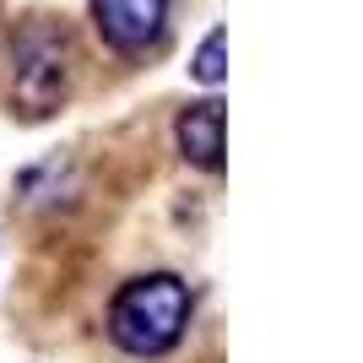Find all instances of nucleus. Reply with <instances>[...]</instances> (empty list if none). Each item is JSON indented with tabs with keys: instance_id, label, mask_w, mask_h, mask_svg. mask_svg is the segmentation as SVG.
<instances>
[{
	"instance_id": "f257e3e1",
	"label": "nucleus",
	"mask_w": 363,
	"mask_h": 363,
	"mask_svg": "<svg viewBox=\"0 0 363 363\" xmlns=\"http://www.w3.org/2000/svg\"><path fill=\"white\" fill-rule=\"evenodd\" d=\"M190 320H196V293H190V282L179 272H141L114 288L104 331L125 358L152 363L179 347Z\"/></svg>"
},
{
	"instance_id": "f03ea898",
	"label": "nucleus",
	"mask_w": 363,
	"mask_h": 363,
	"mask_svg": "<svg viewBox=\"0 0 363 363\" xmlns=\"http://www.w3.org/2000/svg\"><path fill=\"white\" fill-rule=\"evenodd\" d=\"M71 38L65 28L33 16L28 28L11 38V108L22 120H49L71 98Z\"/></svg>"
},
{
	"instance_id": "7ed1b4c3",
	"label": "nucleus",
	"mask_w": 363,
	"mask_h": 363,
	"mask_svg": "<svg viewBox=\"0 0 363 363\" xmlns=\"http://www.w3.org/2000/svg\"><path fill=\"white\" fill-rule=\"evenodd\" d=\"M87 11L114 55H147L168 33V0H87Z\"/></svg>"
},
{
	"instance_id": "20e7f679",
	"label": "nucleus",
	"mask_w": 363,
	"mask_h": 363,
	"mask_svg": "<svg viewBox=\"0 0 363 363\" xmlns=\"http://www.w3.org/2000/svg\"><path fill=\"white\" fill-rule=\"evenodd\" d=\"M223 130H228L223 98H201V104L179 108V120H174V147H179V157L190 168L223 174Z\"/></svg>"
},
{
	"instance_id": "39448f33",
	"label": "nucleus",
	"mask_w": 363,
	"mask_h": 363,
	"mask_svg": "<svg viewBox=\"0 0 363 363\" xmlns=\"http://www.w3.org/2000/svg\"><path fill=\"white\" fill-rule=\"evenodd\" d=\"M223 28H212L206 33V38H201V49H196V65H190V71H196V82H206V87H217V82H223Z\"/></svg>"
}]
</instances>
